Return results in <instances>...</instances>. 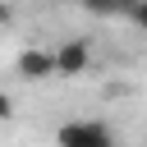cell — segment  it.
I'll use <instances>...</instances> for the list:
<instances>
[{
  "mask_svg": "<svg viewBox=\"0 0 147 147\" xmlns=\"http://www.w3.org/2000/svg\"><path fill=\"white\" fill-rule=\"evenodd\" d=\"M55 147H115V133L101 119H69V124H60Z\"/></svg>",
  "mask_w": 147,
  "mask_h": 147,
  "instance_id": "6da1fadb",
  "label": "cell"
},
{
  "mask_svg": "<svg viewBox=\"0 0 147 147\" xmlns=\"http://www.w3.org/2000/svg\"><path fill=\"white\" fill-rule=\"evenodd\" d=\"M87 64H92L87 41H64V46H55V78H78V74H87Z\"/></svg>",
  "mask_w": 147,
  "mask_h": 147,
  "instance_id": "7a4b0ae2",
  "label": "cell"
},
{
  "mask_svg": "<svg viewBox=\"0 0 147 147\" xmlns=\"http://www.w3.org/2000/svg\"><path fill=\"white\" fill-rule=\"evenodd\" d=\"M14 69H18V78H28V83L55 78V51H41V46H32V51H23V55L14 60Z\"/></svg>",
  "mask_w": 147,
  "mask_h": 147,
  "instance_id": "3957f363",
  "label": "cell"
},
{
  "mask_svg": "<svg viewBox=\"0 0 147 147\" xmlns=\"http://www.w3.org/2000/svg\"><path fill=\"white\" fill-rule=\"evenodd\" d=\"M129 5L133 0H83V9H92V14H129Z\"/></svg>",
  "mask_w": 147,
  "mask_h": 147,
  "instance_id": "277c9868",
  "label": "cell"
},
{
  "mask_svg": "<svg viewBox=\"0 0 147 147\" xmlns=\"http://www.w3.org/2000/svg\"><path fill=\"white\" fill-rule=\"evenodd\" d=\"M129 18H133L138 28H147V0H133V5H129Z\"/></svg>",
  "mask_w": 147,
  "mask_h": 147,
  "instance_id": "5b68a950",
  "label": "cell"
},
{
  "mask_svg": "<svg viewBox=\"0 0 147 147\" xmlns=\"http://www.w3.org/2000/svg\"><path fill=\"white\" fill-rule=\"evenodd\" d=\"M9 115H14V101H9L5 92H0V119H9Z\"/></svg>",
  "mask_w": 147,
  "mask_h": 147,
  "instance_id": "8992f818",
  "label": "cell"
},
{
  "mask_svg": "<svg viewBox=\"0 0 147 147\" xmlns=\"http://www.w3.org/2000/svg\"><path fill=\"white\" fill-rule=\"evenodd\" d=\"M9 18H14V14H9V5H5V0H0V28H5V23H9Z\"/></svg>",
  "mask_w": 147,
  "mask_h": 147,
  "instance_id": "52a82bcc",
  "label": "cell"
}]
</instances>
